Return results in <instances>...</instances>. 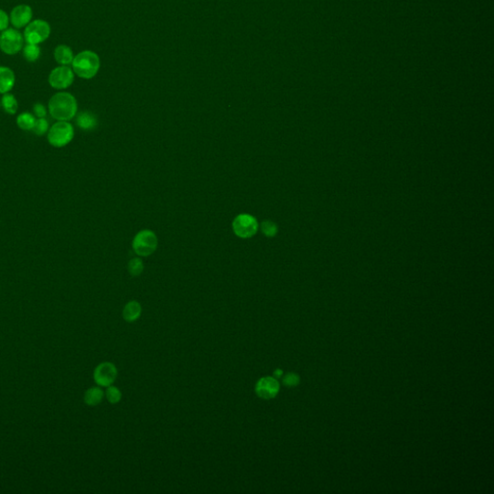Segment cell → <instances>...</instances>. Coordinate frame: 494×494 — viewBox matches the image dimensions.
Returning <instances> with one entry per match:
<instances>
[{"instance_id":"cell-22","label":"cell","mask_w":494,"mask_h":494,"mask_svg":"<svg viewBox=\"0 0 494 494\" xmlns=\"http://www.w3.org/2000/svg\"><path fill=\"white\" fill-rule=\"evenodd\" d=\"M128 269H129L130 273L133 276H138L144 270V264H143V262H142L141 259H139V258H134V259H132L130 261L129 266H128Z\"/></svg>"},{"instance_id":"cell-10","label":"cell","mask_w":494,"mask_h":494,"mask_svg":"<svg viewBox=\"0 0 494 494\" xmlns=\"http://www.w3.org/2000/svg\"><path fill=\"white\" fill-rule=\"evenodd\" d=\"M280 390V383L274 376H264L255 385V393L264 400H270L277 396Z\"/></svg>"},{"instance_id":"cell-19","label":"cell","mask_w":494,"mask_h":494,"mask_svg":"<svg viewBox=\"0 0 494 494\" xmlns=\"http://www.w3.org/2000/svg\"><path fill=\"white\" fill-rule=\"evenodd\" d=\"M41 49L38 45L27 44L24 48V56L27 61L35 62L40 57Z\"/></svg>"},{"instance_id":"cell-4","label":"cell","mask_w":494,"mask_h":494,"mask_svg":"<svg viewBox=\"0 0 494 494\" xmlns=\"http://www.w3.org/2000/svg\"><path fill=\"white\" fill-rule=\"evenodd\" d=\"M159 245V240L156 234L151 230H142L133 241V248L135 253L141 257H148L154 253Z\"/></svg>"},{"instance_id":"cell-2","label":"cell","mask_w":494,"mask_h":494,"mask_svg":"<svg viewBox=\"0 0 494 494\" xmlns=\"http://www.w3.org/2000/svg\"><path fill=\"white\" fill-rule=\"evenodd\" d=\"M73 71L81 79L91 80L98 74L101 61L98 54L91 51H84L74 57Z\"/></svg>"},{"instance_id":"cell-11","label":"cell","mask_w":494,"mask_h":494,"mask_svg":"<svg viewBox=\"0 0 494 494\" xmlns=\"http://www.w3.org/2000/svg\"><path fill=\"white\" fill-rule=\"evenodd\" d=\"M32 9L30 6L22 4L14 8L10 15V20L16 28H23L27 27L32 19Z\"/></svg>"},{"instance_id":"cell-1","label":"cell","mask_w":494,"mask_h":494,"mask_svg":"<svg viewBox=\"0 0 494 494\" xmlns=\"http://www.w3.org/2000/svg\"><path fill=\"white\" fill-rule=\"evenodd\" d=\"M49 112L54 120H72L78 113L77 100L68 92L55 94L49 102Z\"/></svg>"},{"instance_id":"cell-5","label":"cell","mask_w":494,"mask_h":494,"mask_svg":"<svg viewBox=\"0 0 494 494\" xmlns=\"http://www.w3.org/2000/svg\"><path fill=\"white\" fill-rule=\"evenodd\" d=\"M233 231L241 239H249L254 237L258 230L259 223L251 214H239L233 221Z\"/></svg>"},{"instance_id":"cell-17","label":"cell","mask_w":494,"mask_h":494,"mask_svg":"<svg viewBox=\"0 0 494 494\" xmlns=\"http://www.w3.org/2000/svg\"><path fill=\"white\" fill-rule=\"evenodd\" d=\"M35 121L34 115L29 112H24L18 116L17 125L23 131H32Z\"/></svg>"},{"instance_id":"cell-24","label":"cell","mask_w":494,"mask_h":494,"mask_svg":"<svg viewBox=\"0 0 494 494\" xmlns=\"http://www.w3.org/2000/svg\"><path fill=\"white\" fill-rule=\"evenodd\" d=\"M299 383V376L294 373H289L283 377V384L287 387H295Z\"/></svg>"},{"instance_id":"cell-28","label":"cell","mask_w":494,"mask_h":494,"mask_svg":"<svg viewBox=\"0 0 494 494\" xmlns=\"http://www.w3.org/2000/svg\"><path fill=\"white\" fill-rule=\"evenodd\" d=\"M0 106H1V103H0Z\"/></svg>"},{"instance_id":"cell-15","label":"cell","mask_w":494,"mask_h":494,"mask_svg":"<svg viewBox=\"0 0 494 494\" xmlns=\"http://www.w3.org/2000/svg\"><path fill=\"white\" fill-rule=\"evenodd\" d=\"M77 125L83 131H92L97 127L98 121L91 112L83 111L77 117Z\"/></svg>"},{"instance_id":"cell-21","label":"cell","mask_w":494,"mask_h":494,"mask_svg":"<svg viewBox=\"0 0 494 494\" xmlns=\"http://www.w3.org/2000/svg\"><path fill=\"white\" fill-rule=\"evenodd\" d=\"M105 395L107 397V401L112 404L118 403L122 399V392H121L120 389L116 387V386H113V385H110V386L107 387V391H106Z\"/></svg>"},{"instance_id":"cell-6","label":"cell","mask_w":494,"mask_h":494,"mask_svg":"<svg viewBox=\"0 0 494 494\" xmlns=\"http://www.w3.org/2000/svg\"><path fill=\"white\" fill-rule=\"evenodd\" d=\"M51 34V27L49 23L43 20L30 22L25 30V39L27 44L39 45L45 42Z\"/></svg>"},{"instance_id":"cell-23","label":"cell","mask_w":494,"mask_h":494,"mask_svg":"<svg viewBox=\"0 0 494 494\" xmlns=\"http://www.w3.org/2000/svg\"><path fill=\"white\" fill-rule=\"evenodd\" d=\"M261 230L263 232V234L266 236V237H268V238H272V237H275L277 232H278V228H277V225L270 221V220H265L262 222L261 224Z\"/></svg>"},{"instance_id":"cell-25","label":"cell","mask_w":494,"mask_h":494,"mask_svg":"<svg viewBox=\"0 0 494 494\" xmlns=\"http://www.w3.org/2000/svg\"><path fill=\"white\" fill-rule=\"evenodd\" d=\"M9 26V17L3 10H0V31H4Z\"/></svg>"},{"instance_id":"cell-3","label":"cell","mask_w":494,"mask_h":494,"mask_svg":"<svg viewBox=\"0 0 494 494\" xmlns=\"http://www.w3.org/2000/svg\"><path fill=\"white\" fill-rule=\"evenodd\" d=\"M75 136L74 127L69 121H57L50 128L47 138L49 143L55 148L67 146Z\"/></svg>"},{"instance_id":"cell-14","label":"cell","mask_w":494,"mask_h":494,"mask_svg":"<svg viewBox=\"0 0 494 494\" xmlns=\"http://www.w3.org/2000/svg\"><path fill=\"white\" fill-rule=\"evenodd\" d=\"M141 313H142L141 304L136 300H132L128 302L123 309V318L128 322H134L140 318Z\"/></svg>"},{"instance_id":"cell-8","label":"cell","mask_w":494,"mask_h":494,"mask_svg":"<svg viewBox=\"0 0 494 494\" xmlns=\"http://www.w3.org/2000/svg\"><path fill=\"white\" fill-rule=\"evenodd\" d=\"M118 375L116 366L111 362L100 363L94 371V380L101 387H108L114 383Z\"/></svg>"},{"instance_id":"cell-27","label":"cell","mask_w":494,"mask_h":494,"mask_svg":"<svg viewBox=\"0 0 494 494\" xmlns=\"http://www.w3.org/2000/svg\"><path fill=\"white\" fill-rule=\"evenodd\" d=\"M282 374H283V371H282V370H276V371L274 372V377H275V378H279V377L282 376Z\"/></svg>"},{"instance_id":"cell-12","label":"cell","mask_w":494,"mask_h":494,"mask_svg":"<svg viewBox=\"0 0 494 494\" xmlns=\"http://www.w3.org/2000/svg\"><path fill=\"white\" fill-rule=\"evenodd\" d=\"M16 77L13 71L8 67L0 66V94L9 93L13 89Z\"/></svg>"},{"instance_id":"cell-7","label":"cell","mask_w":494,"mask_h":494,"mask_svg":"<svg viewBox=\"0 0 494 494\" xmlns=\"http://www.w3.org/2000/svg\"><path fill=\"white\" fill-rule=\"evenodd\" d=\"M24 46V37L18 30L10 28L2 31L0 35V49L4 54H18Z\"/></svg>"},{"instance_id":"cell-16","label":"cell","mask_w":494,"mask_h":494,"mask_svg":"<svg viewBox=\"0 0 494 494\" xmlns=\"http://www.w3.org/2000/svg\"><path fill=\"white\" fill-rule=\"evenodd\" d=\"M104 398H105L104 390L98 386L89 388L84 393V402L90 406H96L100 404L104 400Z\"/></svg>"},{"instance_id":"cell-20","label":"cell","mask_w":494,"mask_h":494,"mask_svg":"<svg viewBox=\"0 0 494 494\" xmlns=\"http://www.w3.org/2000/svg\"><path fill=\"white\" fill-rule=\"evenodd\" d=\"M49 130H50V125H49V122L47 121V119L46 118H38L35 121L32 132L36 135L43 136V135L48 134Z\"/></svg>"},{"instance_id":"cell-18","label":"cell","mask_w":494,"mask_h":494,"mask_svg":"<svg viewBox=\"0 0 494 494\" xmlns=\"http://www.w3.org/2000/svg\"><path fill=\"white\" fill-rule=\"evenodd\" d=\"M1 106L6 113L14 115L18 111V101L12 94L6 93L1 99Z\"/></svg>"},{"instance_id":"cell-13","label":"cell","mask_w":494,"mask_h":494,"mask_svg":"<svg viewBox=\"0 0 494 494\" xmlns=\"http://www.w3.org/2000/svg\"><path fill=\"white\" fill-rule=\"evenodd\" d=\"M54 59L61 66H68L74 60L73 51L66 45H59L54 50Z\"/></svg>"},{"instance_id":"cell-9","label":"cell","mask_w":494,"mask_h":494,"mask_svg":"<svg viewBox=\"0 0 494 494\" xmlns=\"http://www.w3.org/2000/svg\"><path fill=\"white\" fill-rule=\"evenodd\" d=\"M75 80L74 71L68 66H60L52 71L49 77L50 85L57 90H63L70 87Z\"/></svg>"},{"instance_id":"cell-26","label":"cell","mask_w":494,"mask_h":494,"mask_svg":"<svg viewBox=\"0 0 494 494\" xmlns=\"http://www.w3.org/2000/svg\"><path fill=\"white\" fill-rule=\"evenodd\" d=\"M33 111L38 118H45L47 115V109L42 104H36L33 107Z\"/></svg>"}]
</instances>
